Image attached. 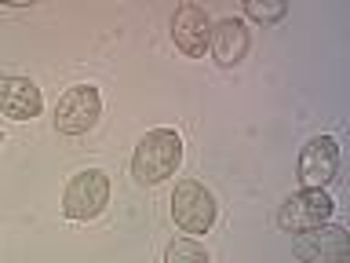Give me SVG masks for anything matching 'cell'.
<instances>
[{"mask_svg":"<svg viewBox=\"0 0 350 263\" xmlns=\"http://www.w3.org/2000/svg\"><path fill=\"white\" fill-rule=\"evenodd\" d=\"M183 164V139L175 128H153L139 139L135 153H131V175L142 186L164 183L168 175L179 172Z\"/></svg>","mask_w":350,"mask_h":263,"instance_id":"cell-1","label":"cell"},{"mask_svg":"<svg viewBox=\"0 0 350 263\" xmlns=\"http://www.w3.org/2000/svg\"><path fill=\"white\" fill-rule=\"evenodd\" d=\"M109 205V175L103 168H84L66 183L62 194V216L73 223H88V219L103 216Z\"/></svg>","mask_w":350,"mask_h":263,"instance_id":"cell-2","label":"cell"},{"mask_svg":"<svg viewBox=\"0 0 350 263\" xmlns=\"http://www.w3.org/2000/svg\"><path fill=\"white\" fill-rule=\"evenodd\" d=\"M215 212H219V205H215V197L204 183H197V179L175 183V190H172L175 227H183L186 234H208L215 223Z\"/></svg>","mask_w":350,"mask_h":263,"instance_id":"cell-3","label":"cell"},{"mask_svg":"<svg viewBox=\"0 0 350 263\" xmlns=\"http://www.w3.org/2000/svg\"><path fill=\"white\" fill-rule=\"evenodd\" d=\"M98 117H103V95L92 84L66 88L59 106H55V128L62 136H84L88 128H95Z\"/></svg>","mask_w":350,"mask_h":263,"instance_id":"cell-4","label":"cell"},{"mask_svg":"<svg viewBox=\"0 0 350 263\" xmlns=\"http://www.w3.org/2000/svg\"><path fill=\"white\" fill-rule=\"evenodd\" d=\"M292 252L303 263H347L350 238L339 223H321L292 238Z\"/></svg>","mask_w":350,"mask_h":263,"instance_id":"cell-5","label":"cell"},{"mask_svg":"<svg viewBox=\"0 0 350 263\" xmlns=\"http://www.w3.org/2000/svg\"><path fill=\"white\" fill-rule=\"evenodd\" d=\"M299 186L303 190H325L339 172V142L336 136H314L299 153Z\"/></svg>","mask_w":350,"mask_h":263,"instance_id":"cell-6","label":"cell"},{"mask_svg":"<svg viewBox=\"0 0 350 263\" xmlns=\"http://www.w3.org/2000/svg\"><path fill=\"white\" fill-rule=\"evenodd\" d=\"M332 212H336V201L325 190H299L281 205L278 227L288 230V234H303V230H310V227L328 223Z\"/></svg>","mask_w":350,"mask_h":263,"instance_id":"cell-7","label":"cell"},{"mask_svg":"<svg viewBox=\"0 0 350 263\" xmlns=\"http://www.w3.org/2000/svg\"><path fill=\"white\" fill-rule=\"evenodd\" d=\"M208 37H212V18L201 4H179L172 15V40L175 48L190 59H204Z\"/></svg>","mask_w":350,"mask_h":263,"instance_id":"cell-8","label":"cell"},{"mask_svg":"<svg viewBox=\"0 0 350 263\" xmlns=\"http://www.w3.org/2000/svg\"><path fill=\"white\" fill-rule=\"evenodd\" d=\"M248 44H252V37H248V26L241 18H219V22H212V37H208V51L215 55V62L223 66V70H234V66L248 55Z\"/></svg>","mask_w":350,"mask_h":263,"instance_id":"cell-9","label":"cell"},{"mask_svg":"<svg viewBox=\"0 0 350 263\" xmlns=\"http://www.w3.org/2000/svg\"><path fill=\"white\" fill-rule=\"evenodd\" d=\"M44 110L40 88L29 77H0V114L11 121H33Z\"/></svg>","mask_w":350,"mask_h":263,"instance_id":"cell-10","label":"cell"},{"mask_svg":"<svg viewBox=\"0 0 350 263\" xmlns=\"http://www.w3.org/2000/svg\"><path fill=\"white\" fill-rule=\"evenodd\" d=\"M164 263H212L204 245H197L193 238H175L168 249H164Z\"/></svg>","mask_w":350,"mask_h":263,"instance_id":"cell-11","label":"cell"},{"mask_svg":"<svg viewBox=\"0 0 350 263\" xmlns=\"http://www.w3.org/2000/svg\"><path fill=\"white\" fill-rule=\"evenodd\" d=\"M245 15L256 18V22H281L288 15V4H284V0H248Z\"/></svg>","mask_w":350,"mask_h":263,"instance_id":"cell-12","label":"cell"},{"mask_svg":"<svg viewBox=\"0 0 350 263\" xmlns=\"http://www.w3.org/2000/svg\"><path fill=\"white\" fill-rule=\"evenodd\" d=\"M0 147H4V136H0Z\"/></svg>","mask_w":350,"mask_h":263,"instance_id":"cell-13","label":"cell"}]
</instances>
